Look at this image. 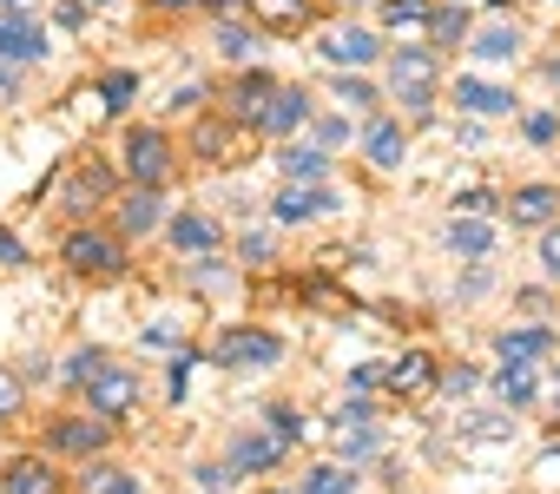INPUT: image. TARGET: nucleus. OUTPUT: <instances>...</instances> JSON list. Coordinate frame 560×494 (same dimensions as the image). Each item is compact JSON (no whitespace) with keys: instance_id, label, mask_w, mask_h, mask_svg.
<instances>
[{"instance_id":"nucleus-45","label":"nucleus","mask_w":560,"mask_h":494,"mask_svg":"<svg viewBox=\"0 0 560 494\" xmlns=\"http://www.w3.org/2000/svg\"><path fill=\"white\" fill-rule=\"evenodd\" d=\"M0 264H27V251H21V237H8V231H0Z\"/></svg>"},{"instance_id":"nucleus-2","label":"nucleus","mask_w":560,"mask_h":494,"mask_svg":"<svg viewBox=\"0 0 560 494\" xmlns=\"http://www.w3.org/2000/svg\"><path fill=\"white\" fill-rule=\"evenodd\" d=\"M60 258H67V271H80V278H119V271H126L119 237H106V231H73V237L60 244Z\"/></svg>"},{"instance_id":"nucleus-47","label":"nucleus","mask_w":560,"mask_h":494,"mask_svg":"<svg viewBox=\"0 0 560 494\" xmlns=\"http://www.w3.org/2000/svg\"><path fill=\"white\" fill-rule=\"evenodd\" d=\"M145 8H159V14H185V8H198V0H145Z\"/></svg>"},{"instance_id":"nucleus-40","label":"nucleus","mask_w":560,"mask_h":494,"mask_svg":"<svg viewBox=\"0 0 560 494\" xmlns=\"http://www.w3.org/2000/svg\"><path fill=\"white\" fill-rule=\"evenodd\" d=\"M14 409H21V383H14V376H8V369H0V422H8V415H14Z\"/></svg>"},{"instance_id":"nucleus-53","label":"nucleus","mask_w":560,"mask_h":494,"mask_svg":"<svg viewBox=\"0 0 560 494\" xmlns=\"http://www.w3.org/2000/svg\"><path fill=\"white\" fill-rule=\"evenodd\" d=\"M93 8H113V0H93Z\"/></svg>"},{"instance_id":"nucleus-35","label":"nucleus","mask_w":560,"mask_h":494,"mask_svg":"<svg viewBox=\"0 0 560 494\" xmlns=\"http://www.w3.org/2000/svg\"><path fill=\"white\" fill-rule=\"evenodd\" d=\"M429 27H435V40L448 47V40H462V27H468V14H462V8H435V21H429Z\"/></svg>"},{"instance_id":"nucleus-31","label":"nucleus","mask_w":560,"mask_h":494,"mask_svg":"<svg viewBox=\"0 0 560 494\" xmlns=\"http://www.w3.org/2000/svg\"><path fill=\"white\" fill-rule=\"evenodd\" d=\"M86 481H93L100 494H145V481H139V474H126V468H93Z\"/></svg>"},{"instance_id":"nucleus-42","label":"nucleus","mask_w":560,"mask_h":494,"mask_svg":"<svg viewBox=\"0 0 560 494\" xmlns=\"http://www.w3.org/2000/svg\"><path fill=\"white\" fill-rule=\"evenodd\" d=\"M462 428H468V435H508V422H501V415H468Z\"/></svg>"},{"instance_id":"nucleus-22","label":"nucleus","mask_w":560,"mask_h":494,"mask_svg":"<svg viewBox=\"0 0 560 494\" xmlns=\"http://www.w3.org/2000/svg\"><path fill=\"white\" fill-rule=\"evenodd\" d=\"M291 442H277V435H237L231 442V468H277L284 461Z\"/></svg>"},{"instance_id":"nucleus-29","label":"nucleus","mask_w":560,"mask_h":494,"mask_svg":"<svg viewBox=\"0 0 560 494\" xmlns=\"http://www.w3.org/2000/svg\"><path fill=\"white\" fill-rule=\"evenodd\" d=\"M218 54H224V60H250V54H257V34H244L237 21H224V27H218Z\"/></svg>"},{"instance_id":"nucleus-3","label":"nucleus","mask_w":560,"mask_h":494,"mask_svg":"<svg viewBox=\"0 0 560 494\" xmlns=\"http://www.w3.org/2000/svg\"><path fill=\"white\" fill-rule=\"evenodd\" d=\"M277 356H284V343H277L270 330H224L218 337V369H270Z\"/></svg>"},{"instance_id":"nucleus-14","label":"nucleus","mask_w":560,"mask_h":494,"mask_svg":"<svg viewBox=\"0 0 560 494\" xmlns=\"http://www.w3.org/2000/svg\"><path fill=\"white\" fill-rule=\"evenodd\" d=\"M264 132H298V126H311V93H298V86H277V99L264 106V119H257Z\"/></svg>"},{"instance_id":"nucleus-13","label":"nucleus","mask_w":560,"mask_h":494,"mask_svg":"<svg viewBox=\"0 0 560 494\" xmlns=\"http://www.w3.org/2000/svg\"><path fill=\"white\" fill-rule=\"evenodd\" d=\"M159 224H165V204H159V191H152V185L126 191V204H119V231H126V237H152Z\"/></svg>"},{"instance_id":"nucleus-37","label":"nucleus","mask_w":560,"mask_h":494,"mask_svg":"<svg viewBox=\"0 0 560 494\" xmlns=\"http://www.w3.org/2000/svg\"><path fill=\"white\" fill-rule=\"evenodd\" d=\"M376 383H389V363H357L350 369V389H376Z\"/></svg>"},{"instance_id":"nucleus-7","label":"nucleus","mask_w":560,"mask_h":494,"mask_svg":"<svg viewBox=\"0 0 560 494\" xmlns=\"http://www.w3.org/2000/svg\"><path fill=\"white\" fill-rule=\"evenodd\" d=\"M86 402H93V415H106V422H113V415H126V409L139 402V376H132V369H119V363H106V369L86 383Z\"/></svg>"},{"instance_id":"nucleus-20","label":"nucleus","mask_w":560,"mask_h":494,"mask_svg":"<svg viewBox=\"0 0 560 494\" xmlns=\"http://www.w3.org/2000/svg\"><path fill=\"white\" fill-rule=\"evenodd\" d=\"M363 152H370L376 172H396V165H402V126H396V119H376V126L363 132Z\"/></svg>"},{"instance_id":"nucleus-18","label":"nucleus","mask_w":560,"mask_h":494,"mask_svg":"<svg viewBox=\"0 0 560 494\" xmlns=\"http://www.w3.org/2000/svg\"><path fill=\"white\" fill-rule=\"evenodd\" d=\"M448 251L455 258H488L494 251V224L488 217H455L448 224Z\"/></svg>"},{"instance_id":"nucleus-51","label":"nucleus","mask_w":560,"mask_h":494,"mask_svg":"<svg viewBox=\"0 0 560 494\" xmlns=\"http://www.w3.org/2000/svg\"><path fill=\"white\" fill-rule=\"evenodd\" d=\"M547 80H553V86H560V60H553V67H547Z\"/></svg>"},{"instance_id":"nucleus-28","label":"nucleus","mask_w":560,"mask_h":494,"mask_svg":"<svg viewBox=\"0 0 560 494\" xmlns=\"http://www.w3.org/2000/svg\"><path fill=\"white\" fill-rule=\"evenodd\" d=\"M350 487H357V474H350V468H337V461L304 474V494H350Z\"/></svg>"},{"instance_id":"nucleus-9","label":"nucleus","mask_w":560,"mask_h":494,"mask_svg":"<svg viewBox=\"0 0 560 494\" xmlns=\"http://www.w3.org/2000/svg\"><path fill=\"white\" fill-rule=\"evenodd\" d=\"M317 54H324L330 67H343V73H350V67L363 73V67H370L383 47H376V34H370V27H330V34L317 40Z\"/></svg>"},{"instance_id":"nucleus-21","label":"nucleus","mask_w":560,"mask_h":494,"mask_svg":"<svg viewBox=\"0 0 560 494\" xmlns=\"http://www.w3.org/2000/svg\"><path fill=\"white\" fill-rule=\"evenodd\" d=\"M508 211H514V224H547V217L560 211V191H553V185H521V191L508 198Z\"/></svg>"},{"instance_id":"nucleus-46","label":"nucleus","mask_w":560,"mask_h":494,"mask_svg":"<svg viewBox=\"0 0 560 494\" xmlns=\"http://www.w3.org/2000/svg\"><path fill=\"white\" fill-rule=\"evenodd\" d=\"M455 211H494V191H468V198H455Z\"/></svg>"},{"instance_id":"nucleus-23","label":"nucleus","mask_w":560,"mask_h":494,"mask_svg":"<svg viewBox=\"0 0 560 494\" xmlns=\"http://www.w3.org/2000/svg\"><path fill=\"white\" fill-rule=\"evenodd\" d=\"M277 165H284L291 185H324V172H330V158L317 145H284V152H277Z\"/></svg>"},{"instance_id":"nucleus-10","label":"nucleus","mask_w":560,"mask_h":494,"mask_svg":"<svg viewBox=\"0 0 560 494\" xmlns=\"http://www.w3.org/2000/svg\"><path fill=\"white\" fill-rule=\"evenodd\" d=\"M455 106H462V113H475V119H501V113H514V93H508V86H494V80L462 73V80H455Z\"/></svg>"},{"instance_id":"nucleus-39","label":"nucleus","mask_w":560,"mask_h":494,"mask_svg":"<svg viewBox=\"0 0 560 494\" xmlns=\"http://www.w3.org/2000/svg\"><path fill=\"white\" fill-rule=\"evenodd\" d=\"M553 132H560V119H553V113H527V139H534V145H547Z\"/></svg>"},{"instance_id":"nucleus-41","label":"nucleus","mask_w":560,"mask_h":494,"mask_svg":"<svg viewBox=\"0 0 560 494\" xmlns=\"http://www.w3.org/2000/svg\"><path fill=\"white\" fill-rule=\"evenodd\" d=\"M317 139H324V145H343V139H350V119H317Z\"/></svg>"},{"instance_id":"nucleus-50","label":"nucleus","mask_w":560,"mask_h":494,"mask_svg":"<svg viewBox=\"0 0 560 494\" xmlns=\"http://www.w3.org/2000/svg\"><path fill=\"white\" fill-rule=\"evenodd\" d=\"M0 8H8V14H27V0H0Z\"/></svg>"},{"instance_id":"nucleus-30","label":"nucleus","mask_w":560,"mask_h":494,"mask_svg":"<svg viewBox=\"0 0 560 494\" xmlns=\"http://www.w3.org/2000/svg\"><path fill=\"white\" fill-rule=\"evenodd\" d=\"M494 389H501V402H514V409H521V402H534V369H514V363H508Z\"/></svg>"},{"instance_id":"nucleus-26","label":"nucleus","mask_w":560,"mask_h":494,"mask_svg":"<svg viewBox=\"0 0 560 494\" xmlns=\"http://www.w3.org/2000/svg\"><path fill=\"white\" fill-rule=\"evenodd\" d=\"M237 145H244V132H237V126H198V152H205V158L231 165V158H237Z\"/></svg>"},{"instance_id":"nucleus-25","label":"nucleus","mask_w":560,"mask_h":494,"mask_svg":"<svg viewBox=\"0 0 560 494\" xmlns=\"http://www.w3.org/2000/svg\"><path fill=\"white\" fill-rule=\"evenodd\" d=\"M429 21H435V0H383V27H396V34H416Z\"/></svg>"},{"instance_id":"nucleus-6","label":"nucleus","mask_w":560,"mask_h":494,"mask_svg":"<svg viewBox=\"0 0 560 494\" xmlns=\"http://www.w3.org/2000/svg\"><path fill=\"white\" fill-rule=\"evenodd\" d=\"M106 442H113V422L106 415H60L47 428V448H60V455H100Z\"/></svg>"},{"instance_id":"nucleus-38","label":"nucleus","mask_w":560,"mask_h":494,"mask_svg":"<svg viewBox=\"0 0 560 494\" xmlns=\"http://www.w3.org/2000/svg\"><path fill=\"white\" fill-rule=\"evenodd\" d=\"M540 264H547V278H560V224H547V237H540Z\"/></svg>"},{"instance_id":"nucleus-54","label":"nucleus","mask_w":560,"mask_h":494,"mask_svg":"<svg viewBox=\"0 0 560 494\" xmlns=\"http://www.w3.org/2000/svg\"><path fill=\"white\" fill-rule=\"evenodd\" d=\"M553 376H560V369H553Z\"/></svg>"},{"instance_id":"nucleus-44","label":"nucleus","mask_w":560,"mask_h":494,"mask_svg":"<svg viewBox=\"0 0 560 494\" xmlns=\"http://www.w3.org/2000/svg\"><path fill=\"white\" fill-rule=\"evenodd\" d=\"M224 481H231V468H218V461H211V468H198V487H205V494H218Z\"/></svg>"},{"instance_id":"nucleus-48","label":"nucleus","mask_w":560,"mask_h":494,"mask_svg":"<svg viewBox=\"0 0 560 494\" xmlns=\"http://www.w3.org/2000/svg\"><path fill=\"white\" fill-rule=\"evenodd\" d=\"M205 8H218V14H237V8H250V0H205Z\"/></svg>"},{"instance_id":"nucleus-49","label":"nucleus","mask_w":560,"mask_h":494,"mask_svg":"<svg viewBox=\"0 0 560 494\" xmlns=\"http://www.w3.org/2000/svg\"><path fill=\"white\" fill-rule=\"evenodd\" d=\"M0 93H14V73H8V60H0Z\"/></svg>"},{"instance_id":"nucleus-34","label":"nucleus","mask_w":560,"mask_h":494,"mask_svg":"<svg viewBox=\"0 0 560 494\" xmlns=\"http://www.w3.org/2000/svg\"><path fill=\"white\" fill-rule=\"evenodd\" d=\"M264 422H270V435H277V442H298V435H304V422H298V409H284V402H277V409H270Z\"/></svg>"},{"instance_id":"nucleus-8","label":"nucleus","mask_w":560,"mask_h":494,"mask_svg":"<svg viewBox=\"0 0 560 494\" xmlns=\"http://www.w3.org/2000/svg\"><path fill=\"white\" fill-rule=\"evenodd\" d=\"M343 198L330 191V185H284V191H277V224H311V217H330Z\"/></svg>"},{"instance_id":"nucleus-1","label":"nucleus","mask_w":560,"mask_h":494,"mask_svg":"<svg viewBox=\"0 0 560 494\" xmlns=\"http://www.w3.org/2000/svg\"><path fill=\"white\" fill-rule=\"evenodd\" d=\"M389 86H396V99L409 106V119H422V113L435 106V54H429V47H402V54L389 60Z\"/></svg>"},{"instance_id":"nucleus-33","label":"nucleus","mask_w":560,"mask_h":494,"mask_svg":"<svg viewBox=\"0 0 560 494\" xmlns=\"http://www.w3.org/2000/svg\"><path fill=\"white\" fill-rule=\"evenodd\" d=\"M132 93H139V80H132V73H106V86H100V99H106V113H119V106H126Z\"/></svg>"},{"instance_id":"nucleus-12","label":"nucleus","mask_w":560,"mask_h":494,"mask_svg":"<svg viewBox=\"0 0 560 494\" xmlns=\"http://www.w3.org/2000/svg\"><path fill=\"white\" fill-rule=\"evenodd\" d=\"M106 198H113V172H106V165H80V172L67 178V191H60L67 211H93V204H106Z\"/></svg>"},{"instance_id":"nucleus-19","label":"nucleus","mask_w":560,"mask_h":494,"mask_svg":"<svg viewBox=\"0 0 560 494\" xmlns=\"http://www.w3.org/2000/svg\"><path fill=\"white\" fill-rule=\"evenodd\" d=\"M165 231H172L178 251H191V258H198V251H218V224H211V217H198V211H178Z\"/></svg>"},{"instance_id":"nucleus-36","label":"nucleus","mask_w":560,"mask_h":494,"mask_svg":"<svg viewBox=\"0 0 560 494\" xmlns=\"http://www.w3.org/2000/svg\"><path fill=\"white\" fill-rule=\"evenodd\" d=\"M100 369H106V356H100V350H80V356L67 363V383H80V389H86V383H93Z\"/></svg>"},{"instance_id":"nucleus-43","label":"nucleus","mask_w":560,"mask_h":494,"mask_svg":"<svg viewBox=\"0 0 560 494\" xmlns=\"http://www.w3.org/2000/svg\"><path fill=\"white\" fill-rule=\"evenodd\" d=\"M442 389H448V396H468V389H475V369H448Z\"/></svg>"},{"instance_id":"nucleus-32","label":"nucleus","mask_w":560,"mask_h":494,"mask_svg":"<svg viewBox=\"0 0 560 494\" xmlns=\"http://www.w3.org/2000/svg\"><path fill=\"white\" fill-rule=\"evenodd\" d=\"M337 99H343V106H357V113H370V106H376V86H370V80H357V73H343V80H337Z\"/></svg>"},{"instance_id":"nucleus-52","label":"nucleus","mask_w":560,"mask_h":494,"mask_svg":"<svg viewBox=\"0 0 560 494\" xmlns=\"http://www.w3.org/2000/svg\"><path fill=\"white\" fill-rule=\"evenodd\" d=\"M343 8H370V0H343Z\"/></svg>"},{"instance_id":"nucleus-27","label":"nucleus","mask_w":560,"mask_h":494,"mask_svg":"<svg viewBox=\"0 0 560 494\" xmlns=\"http://www.w3.org/2000/svg\"><path fill=\"white\" fill-rule=\"evenodd\" d=\"M257 14H264L270 27H304V21H311V0H257Z\"/></svg>"},{"instance_id":"nucleus-24","label":"nucleus","mask_w":560,"mask_h":494,"mask_svg":"<svg viewBox=\"0 0 560 494\" xmlns=\"http://www.w3.org/2000/svg\"><path fill=\"white\" fill-rule=\"evenodd\" d=\"M277 99V86L264 80V73H250V80H237L231 86V113H237V126H250V119H264V106Z\"/></svg>"},{"instance_id":"nucleus-4","label":"nucleus","mask_w":560,"mask_h":494,"mask_svg":"<svg viewBox=\"0 0 560 494\" xmlns=\"http://www.w3.org/2000/svg\"><path fill=\"white\" fill-rule=\"evenodd\" d=\"M126 172H132V185H159L172 172V145H165L159 126H132L126 132Z\"/></svg>"},{"instance_id":"nucleus-11","label":"nucleus","mask_w":560,"mask_h":494,"mask_svg":"<svg viewBox=\"0 0 560 494\" xmlns=\"http://www.w3.org/2000/svg\"><path fill=\"white\" fill-rule=\"evenodd\" d=\"M0 487H8V494H60V474H54V461H40V455H21V461H8Z\"/></svg>"},{"instance_id":"nucleus-15","label":"nucleus","mask_w":560,"mask_h":494,"mask_svg":"<svg viewBox=\"0 0 560 494\" xmlns=\"http://www.w3.org/2000/svg\"><path fill=\"white\" fill-rule=\"evenodd\" d=\"M468 54H475L481 67H508V60L521 54V27H514V21H488V27L475 34V47H468Z\"/></svg>"},{"instance_id":"nucleus-5","label":"nucleus","mask_w":560,"mask_h":494,"mask_svg":"<svg viewBox=\"0 0 560 494\" xmlns=\"http://www.w3.org/2000/svg\"><path fill=\"white\" fill-rule=\"evenodd\" d=\"M0 60H8V67L47 60V27L34 14H8V8H0Z\"/></svg>"},{"instance_id":"nucleus-16","label":"nucleus","mask_w":560,"mask_h":494,"mask_svg":"<svg viewBox=\"0 0 560 494\" xmlns=\"http://www.w3.org/2000/svg\"><path fill=\"white\" fill-rule=\"evenodd\" d=\"M547 350H553V337H547L540 324H534V330H501V337H494V356H501V363H514V369L540 363Z\"/></svg>"},{"instance_id":"nucleus-17","label":"nucleus","mask_w":560,"mask_h":494,"mask_svg":"<svg viewBox=\"0 0 560 494\" xmlns=\"http://www.w3.org/2000/svg\"><path fill=\"white\" fill-rule=\"evenodd\" d=\"M442 376H435V363L422 356V350H409V356H396L389 363V383L383 389H396V396H422V389H435Z\"/></svg>"}]
</instances>
